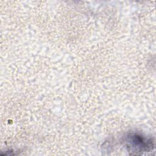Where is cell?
I'll return each mask as SVG.
<instances>
[{
	"label": "cell",
	"instance_id": "obj_1",
	"mask_svg": "<svg viewBox=\"0 0 156 156\" xmlns=\"http://www.w3.org/2000/svg\"><path fill=\"white\" fill-rule=\"evenodd\" d=\"M128 146L132 147V151L135 152H147L154 149V141L151 138H146L140 135L133 133L127 137Z\"/></svg>",
	"mask_w": 156,
	"mask_h": 156
}]
</instances>
